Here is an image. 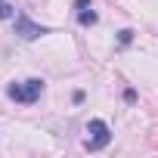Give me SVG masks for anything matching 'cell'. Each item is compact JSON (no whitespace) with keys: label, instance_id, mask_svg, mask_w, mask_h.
Listing matches in <instances>:
<instances>
[{"label":"cell","instance_id":"obj_6","mask_svg":"<svg viewBox=\"0 0 158 158\" xmlns=\"http://www.w3.org/2000/svg\"><path fill=\"white\" fill-rule=\"evenodd\" d=\"M130 40H133V31L124 28V31H121V44H130Z\"/></svg>","mask_w":158,"mask_h":158},{"label":"cell","instance_id":"obj_4","mask_svg":"<svg viewBox=\"0 0 158 158\" xmlns=\"http://www.w3.org/2000/svg\"><path fill=\"white\" fill-rule=\"evenodd\" d=\"M74 10H77V22H81L84 28L87 25H96V13H93V6H90V0H77V3H74Z\"/></svg>","mask_w":158,"mask_h":158},{"label":"cell","instance_id":"obj_2","mask_svg":"<svg viewBox=\"0 0 158 158\" xmlns=\"http://www.w3.org/2000/svg\"><path fill=\"white\" fill-rule=\"evenodd\" d=\"M87 149L90 152H99V149H106L109 146V139H112V130H109V124L106 121H99V118H93L90 124H87Z\"/></svg>","mask_w":158,"mask_h":158},{"label":"cell","instance_id":"obj_3","mask_svg":"<svg viewBox=\"0 0 158 158\" xmlns=\"http://www.w3.org/2000/svg\"><path fill=\"white\" fill-rule=\"evenodd\" d=\"M16 34H19L22 40H37V37L50 34V28H44V25L31 22V19H28L25 13H19V16H16Z\"/></svg>","mask_w":158,"mask_h":158},{"label":"cell","instance_id":"obj_5","mask_svg":"<svg viewBox=\"0 0 158 158\" xmlns=\"http://www.w3.org/2000/svg\"><path fill=\"white\" fill-rule=\"evenodd\" d=\"M13 16V6L6 3V0H0V19H10Z\"/></svg>","mask_w":158,"mask_h":158},{"label":"cell","instance_id":"obj_1","mask_svg":"<svg viewBox=\"0 0 158 158\" xmlns=\"http://www.w3.org/2000/svg\"><path fill=\"white\" fill-rule=\"evenodd\" d=\"M40 93H44V81H40V77H28V81H22V84H10L6 87V96L16 99V102H22V106L37 102Z\"/></svg>","mask_w":158,"mask_h":158},{"label":"cell","instance_id":"obj_7","mask_svg":"<svg viewBox=\"0 0 158 158\" xmlns=\"http://www.w3.org/2000/svg\"><path fill=\"white\" fill-rule=\"evenodd\" d=\"M149 143H152V146L158 149V130H152V133H149Z\"/></svg>","mask_w":158,"mask_h":158}]
</instances>
